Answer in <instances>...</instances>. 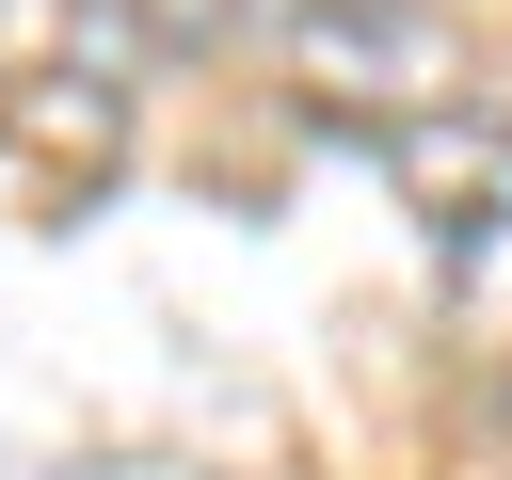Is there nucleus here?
<instances>
[{
	"mask_svg": "<svg viewBox=\"0 0 512 480\" xmlns=\"http://www.w3.org/2000/svg\"><path fill=\"white\" fill-rule=\"evenodd\" d=\"M288 80L320 128H368V144H416L464 112V32L432 0H288Z\"/></svg>",
	"mask_w": 512,
	"mask_h": 480,
	"instance_id": "1",
	"label": "nucleus"
},
{
	"mask_svg": "<svg viewBox=\"0 0 512 480\" xmlns=\"http://www.w3.org/2000/svg\"><path fill=\"white\" fill-rule=\"evenodd\" d=\"M384 160H400L432 256L512 304V112H448V128H416V144H384Z\"/></svg>",
	"mask_w": 512,
	"mask_h": 480,
	"instance_id": "2",
	"label": "nucleus"
},
{
	"mask_svg": "<svg viewBox=\"0 0 512 480\" xmlns=\"http://www.w3.org/2000/svg\"><path fill=\"white\" fill-rule=\"evenodd\" d=\"M96 16H112L144 64H192V48H224V32H240V0H96Z\"/></svg>",
	"mask_w": 512,
	"mask_h": 480,
	"instance_id": "3",
	"label": "nucleus"
}]
</instances>
